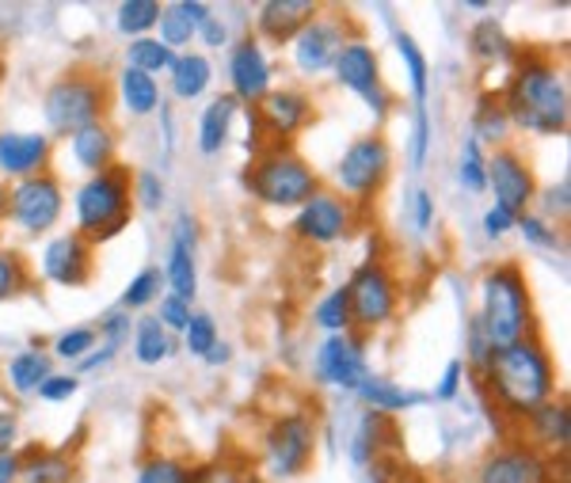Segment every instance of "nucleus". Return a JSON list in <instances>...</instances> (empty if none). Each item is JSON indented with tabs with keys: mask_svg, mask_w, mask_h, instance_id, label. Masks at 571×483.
<instances>
[{
	"mask_svg": "<svg viewBox=\"0 0 571 483\" xmlns=\"http://www.w3.org/2000/svg\"><path fill=\"white\" fill-rule=\"evenodd\" d=\"M480 393L495 404V415L523 422L529 411L557 399V362L541 339H523L487 358L480 373Z\"/></svg>",
	"mask_w": 571,
	"mask_h": 483,
	"instance_id": "obj_1",
	"label": "nucleus"
},
{
	"mask_svg": "<svg viewBox=\"0 0 571 483\" xmlns=\"http://www.w3.org/2000/svg\"><path fill=\"white\" fill-rule=\"evenodd\" d=\"M499 99L515 130L537 133V138H557V133L568 130V73L552 57H515V73H510Z\"/></svg>",
	"mask_w": 571,
	"mask_h": 483,
	"instance_id": "obj_2",
	"label": "nucleus"
},
{
	"mask_svg": "<svg viewBox=\"0 0 571 483\" xmlns=\"http://www.w3.org/2000/svg\"><path fill=\"white\" fill-rule=\"evenodd\" d=\"M476 328L484 331L492 351H503V347H515L537 336L534 297H529L526 271L518 263H495L480 274Z\"/></svg>",
	"mask_w": 571,
	"mask_h": 483,
	"instance_id": "obj_3",
	"label": "nucleus"
},
{
	"mask_svg": "<svg viewBox=\"0 0 571 483\" xmlns=\"http://www.w3.org/2000/svg\"><path fill=\"white\" fill-rule=\"evenodd\" d=\"M130 183H134V172L122 164H111L107 172L80 183L73 190V221H77L73 232H80L88 244H107L122 229H130V221H134Z\"/></svg>",
	"mask_w": 571,
	"mask_h": 483,
	"instance_id": "obj_4",
	"label": "nucleus"
},
{
	"mask_svg": "<svg viewBox=\"0 0 571 483\" xmlns=\"http://www.w3.org/2000/svg\"><path fill=\"white\" fill-rule=\"evenodd\" d=\"M244 187L255 202L271 206V210H297L320 190V176L289 145H271L248 164Z\"/></svg>",
	"mask_w": 571,
	"mask_h": 483,
	"instance_id": "obj_5",
	"label": "nucleus"
},
{
	"mask_svg": "<svg viewBox=\"0 0 571 483\" xmlns=\"http://www.w3.org/2000/svg\"><path fill=\"white\" fill-rule=\"evenodd\" d=\"M107 111H111V91H107V80L96 77V73H65L43 96L46 130L62 133V138L96 127V122H107Z\"/></svg>",
	"mask_w": 571,
	"mask_h": 483,
	"instance_id": "obj_6",
	"label": "nucleus"
},
{
	"mask_svg": "<svg viewBox=\"0 0 571 483\" xmlns=\"http://www.w3.org/2000/svg\"><path fill=\"white\" fill-rule=\"evenodd\" d=\"M317 453V419L305 411L278 415L263 435V464L271 480H294L312 464Z\"/></svg>",
	"mask_w": 571,
	"mask_h": 483,
	"instance_id": "obj_7",
	"label": "nucleus"
},
{
	"mask_svg": "<svg viewBox=\"0 0 571 483\" xmlns=\"http://www.w3.org/2000/svg\"><path fill=\"white\" fill-rule=\"evenodd\" d=\"M65 213V187L57 176H28L8 187L4 218L23 232V237H46Z\"/></svg>",
	"mask_w": 571,
	"mask_h": 483,
	"instance_id": "obj_8",
	"label": "nucleus"
},
{
	"mask_svg": "<svg viewBox=\"0 0 571 483\" xmlns=\"http://www.w3.org/2000/svg\"><path fill=\"white\" fill-rule=\"evenodd\" d=\"M347 301H351V328L359 336L385 328L396 316V305H400V294H396V282L388 274V266L381 260L354 266L351 282H347Z\"/></svg>",
	"mask_w": 571,
	"mask_h": 483,
	"instance_id": "obj_9",
	"label": "nucleus"
},
{
	"mask_svg": "<svg viewBox=\"0 0 571 483\" xmlns=\"http://www.w3.org/2000/svg\"><path fill=\"white\" fill-rule=\"evenodd\" d=\"M388 172H393V149L381 133H366V138L351 141L343 156L336 161V195L351 198H374L385 187Z\"/></svg>",
	"mask_w": 571,
	"mask_h": 483,
	"instance_id": "obj_10",
	"label": "nucleus"
},
{
	"mask_svg": "<svg viewBox=\"0 0 571 483\" xmlns=\"http://www.w3.org/2000/svg\"><path fill=\"white\" fill-rule=\"evenodd\" d=\"M370 373L366 362V336L359 331H343V336H325V343L312 354V377L325 388H339V393H354L362 377Z\"/></svg>",
	"mask_w": 571,
	"mask_h": 483,
	"instance_id": "obj_11",
	"label": "nucleus"
},
{
	"mask_svg": "<svg viewBox=\"0 0 571 483\" xmlns=\"http://www.w3.org/2000/svg\"><path fill=\"white\" fill-rule=\"evenodd\" d=\"M343 43H347L343 15H328L325 8H320V12L297 31L294 43H289L294 46V69L301 73V77H325V73H332Z\"/></svg>",
	"mask_w": 571,
	"mask_h": 483,
	"instance_id": "obj_12",
	"label": "nucleus"
},
{
	"mask_svg": "<svg viewBox=\"0 0 571 483\" xmlns=\"http://www.w3.org/2000/svg\"><path fill=\"white\" fill-rule=\"evenodd\" d=\"M351 224H354V206L343 195H336V190L320 187L309 202L297 206L294 232L312 248H332L339 240L351 237Z\"/></svg>",
	"mask_w": 571,
	"mask_h": 483,
	"instance_id": "obj_13",
	"label": "nucleus"
},
{
	"mask_svg": "<svg viewBox=\"0 0 571 483\" xmlns=\"http://www.w3.org/2000/svg\"><path fill=\"white\" fill-rule=\"evenodd\" d=\"M487 190L495 195V206L510 210L515 218L534 206L537 176L518 149L503 145V149H492V153H487Z\"/></svg>",
	"mask_w": 571,
	"mask_h": 483,
	"instance_id": "obj_14",
	"label": "nucleus"
},
{
	"mask_svg": "<svg viewBox=\"0 0 571 483\" xmlns=\"http://www.w3.org/2000/svg\"><path fill=\"white\" fill-rule=\"evenodd\" d=\"M260 133H267L275 145H286L294 133H301L312 122V99L297 88H271L260 103L252 107Z\"/></svg>",
	"mask_w": 571,
	"mask_h": 483,
	"instance_id": "obj_15",
	"label": "nucleus"
},
{
	"mask_svg": "<svg viewBox=\"0 0 571 483\" xmlns=\"http://www.w3.org/2000/svg\"><path fill=\"white\" fill-rule=\"evenodd\" d=\"M39 271H43L50 286H88V278H92V244L80 232H65V237L46 240L43 255H39Z\"/></svg>",
	"mask_w": 571,
	"mask_h": 483,
	"instance_id": "obj_16",
	"label": "nucleus"
},
{
	"mask_svg": "<svg viewBox=\"0 0 571 483\" xmlns=\"http://www.w3.org/2000/svg\"><path fill=\"white\" fill-rule=\"evenodd\" d=\"M229 85H233L229 96L248 107H255L271 91V57L255 35L237 39L229 50Z\"/></svg>",
	"mask_w": 571,
	"mask_h": 483,
	"instance_id": "obj_17",
	"label": "nucleus"
},
{
	"mask_svg": "<svg viewBox=\"0 0 571 483\" xmlns=\"http://www.w3.org/2000/svg\"><path fill=\"white\" fill-rule=\"evenodd\" d=\"M476 483H552V464L529 446H503L480 461Z\"/></svg>",
	"mask_w": 571,
	"mask_h": 483,
	"instance_id": "obj_18",
	"label": "nucleus"
},
{
	"mask_svg": "<svg viewBox=\"0 0 571 483\" xmlns=\"http://www.w3.org/2000/svg\"><path fill=\"white\" fill-rule=\"evenodd\" d=\"M54 141L50 133H28V130H4L0 133V176L8 179H28L43 176Z\"/></svg>",
	"mask_w": 571,
	"mask_h": 483,
	"instance_id": "obj_19",
	"label": "nucleus"
},
{
	"mask_svg": "<svg viewBox=\"0 0 571 483\" xmlns=\"http://www.w3.org/2000/svg\"><path fill=\"white\" fill-rule=\"evenodd\" d=\"M526 446L541 457H568V446H571V411H568V399H549L541 404L537 411L526 415Z\"/></svg>",
	"mask_w": 571,
	"mask_h": 483,
	"instance_id": "obj_20",
	"label": "nucleus"
},
{
	"mask_svg": "<svg viewBox=\"0 0 571 483\" xmlns=\"http://www.w3.org/2000/svg\"><path fill=\"white\" fill-rule=\"evenodd\" d=\"M332 73H336L339 88H347L359 99H370L381 88V62H377L374 43H366V39H347L332 65Z\"/></svg>",
	"mask_w": 571,
	"mask_h": 483,
	"instance_id": "obj_21",
	"label": "nucleus"
},
{
	"mask_svg": "<svg viewBox=\"0 0 571 483\" xmlns=\"http://www.w3.org/2000/svg\"><path fill=\"white\" fill-rule=\"evenodd\" d=\"M320 12V4L312 0H267L255 8V39L260 43L286 46L294 43V35Z\"/></svg>",
	"mask_w": 571,
	"mask_h": 483,
	"instance_id": "obj_22",
	"label": "nucleus"
},
{
	"mask_svg": "<svg viewBox=\"0 0 571 483\" xmlns=\"http://www.w3.org/2000/svg\"><path fill=\"white\" fill-rule=\"evenodd\" d=\"M354 396L366 404V411H377V415H404V411H411V407L430 404L427 393H419V388H404L388 377H377V373H366L362 385L354 388Z\"/></svg>",
	"mask_w": 571,
	"mask_h": 483,
	"instance_id": "obj_23",
	"label": "nucleus"
},
{
	"mask_svg": "<svg viewBox=\"0 0 571 483\" xmlns=\"http://www.w3.org/2000/svg\"><path fill=\"white\" fill-rule=\"evenodd\" d=\"M20 483H77L73 449L28 446L20 453Z\"/></svg>",
	"mask_w": 571,
	"mask_h": 483,
	"instance_id": "obj_24",
	"label": "nucleus"
},
{
	"mask_svg": "<svg viewBox=\"0 0 571 483\" xmlns=\"http://www.w3.org/2000/svg\"><path fill=\"white\" fill-rule=\"evenodd\" d=\"M213 8L206 0H172V4H161V43L168 50H184L195 43V31L202 28V20Z\"/></svg>",
	"mask_w": 571,
	"mask_h": 483,
	"instance_id": "obj_25",
	"label": "nucleus"
},
{
	"mask_svg": "<svg viewBox=\"0 0 571 483\" xmlns=\"http://www.w3.org/2000/svg\"><path fill=\"white\" fill-rule=\"evenodd\" d=\"M69 153L73 161L85 172H92V176L107 172L114 164V153H119V138H114L111 122H96V127L69 133Z\"/></svg>",
	"mask_w": 571,
	"mask_h": 483,
	"instance_id": "obj_26",
	"label": "nucleus"
},
{
	"mask_svg": "<svg viewBox=\"0 0 571 483\" xmlns=\"http://www.w3.org/2000/svg\"><path fill=\"white\" fill-rule=\"evenodd\" d=\"M240 114V103L233 96H213L206 103V111L198 114V153L202 156H218L221 149L233 138V122Z\"/></svg>",
	"mask_w": 571,
	"mask_h": 483,
	"instance_id": "obj_27",
	"label": "nucleus"
},
{
	"mask_svg": "<svg viewBox=\"0 0 571 483\" xmlns=\"http://www.w3.org/2000/svg\"><path fill=\"white\" fill-rule=\"evenodd\" d=\"M114 91H119V103L130 119H149V114L161 111V80L149 77V73H138L130 65H122L119 80H114Z\"/></svg>",
	"mask_w": 571,
	"mask_h": 483,
	"instance_id": "obj_28",
	"label": "nucleus"
},
{
	"mask_svg": "<svg viewBox=\"0 0 571 483\" xmlns=\"http://www.w3.org/2000/svg\"><path fill=\"white\" fill-rule=\"evenodd\" d=\"M213 85V65L206 54H176V62H172L168 69V88L176 99H184V103H190V99H202L206 91H210Z\"/></svg>",
	"mask_w": 571,
	"mask_h": 483,
	"instance_id": "obj_29",
	"label": "nucleus"
},
{
	"mask_svg": "<svg viewBox=\"0 0 571 483\" xmlns=\"http://www.w3.org/2000/svg\"><path fill=\"white\" fill-rule=\"evenodd\" d=\"M50 373H54V358L43 351V343L8 358V385L15 396H35Z\"/></svg>",
	"mask_w": 571,
	"mask_h": 483,
	"instance_id": "obj_30",
	"label": "nucleus"
},
{
	"mask_svg": "<svg viewBox=\"0 0 571 483\" xmlns=\"http://www.w3.org/2000/svg\"><path fill=\"white\" fill-rule=\"evenodd\" d=\"M393 46L396 57L404 62V73H408V91H411V107H427L430 99V62L424 54V46L408 35V31L396 28L393 31Z\"/></svg>",
	"mask_w": 571,
	"mask_h": 483,
	"instance_id": "obj_31",
	"label": "nucleus"
},
{
	"mask_svg": "<svg viewBox=\"0 0 571 483\" xmlns=\"http://www.w3.org/2000/svg\"><path fill=\"white\" fill-rule=\"evenodd\" d=\"M510 114H507V107H503V99L499 96H492V91H484V96L476 99V107H473V138L480 141V145H492V149H503L507 145V138H510Z\"/></svg>",
	"mask_w": 571,
	"mask_h": 483,
	"instance_id": "obj_32",
	"label": "nucleus"
},
{
	"mask_svg": "<svg viewBox=\"0 0 571 483\" xmlns=\"http://www.w3.org/2000/svg\"><path fill=\"white\" fill-rule=\"evenodd\" d=\"M469 50H473V57L484 65L515 62V43H510V35L503 31V23L495 20V15H484V20L473 23V31H469Z\"/></svg>",
	"mask_w": 571,
	"mask_h": 483,
	"instance_id": "obj_33",
	"label": "nucleus"
},
{
	"mask_svg": "<svg viewBox=\"0 0 571 483\" xmlns=\"http://www.w3.org/2000/svg\"><path fill=\"white\" fill-rule=\"evenodd\" d=\"M393 435V422H388V415H377V411H366L359 419V430H354L351 438V461L359 464V469H370L374 461H381V449H385V438Z\"/></svg>",
	"mask_w": 571,
	"mask_h": 483,
	"instance_id": "obj_34",
	"label": "nucleus"
},
{
	"mask_svg": "<svg viewBox=\"0 0 571 483\" xmlns=\"http://www.w3.org/2000/svg\"><path fill=\"white\" fill-rule=\"evenodd\" d=\"M176 354V336L156 323V316H142L134 320V358L142 365H164L168 358Z\"/></svg>",
	"mask_w": 571,
	"mask_h": 483,
	"instance_id": "obj_35",
	"label": "nucleus"
},
{
	"mask_svg": "<svg viewBox=\"0 0 571 483\" xmlns=\"http://www.w3.org/2000/svg\"><path fill=\"white\" fill-rule=\"evenodd\" d=\"M164 271L161 266H142V271L134 274V278L122 286V297H119V305L114 308H122V312H145L149 305H156L164 297Z\"/></svg>",
	"mask_w": 571,
	"mask_h": 483,
	"instance_id": "obj_36",
	"label": "nucleus"
},
{
	"mask_svg": "<svg viewBox=\"0 0 571 483\" xmlns=\"http://www.w3.org/2000/svg\"><path fill=\"white\" fill-rule=\"evenodd\" d=\"M161 271H164V286H168V294L184 297V301H195V294H198V263H195V252L168 244V260H164Z\"/></svg>",
	"mask_w": 571,
	"mask_h": 483,
	"instance_id": "obj_37",
	"label": "nucleus"
},
{
	"mask_svg": "<svg viewBox=\"0 0 571 483\" xmlns=\"http://www.w3.org/2000/svg\"><path fill=\"white\" fill-rule=\"evenodd\" d=\"M176 62V50H168L156 35H145V39H130L127 43V65L138 73H149V77H161V73L172 69Z\"/></svg>",
	"mask_w": 571,
	"mask_h": 483,
	"instance_id": "obj_38",
	"label": "nucleus"
},
{
	"mask_svg": "<svg viewBox=\"0 0 571 483\" xmlns=\"http://www.w3.org/2000/svg\"><path fill=\"white\" fill-rule=\"evenodd\" d=\"M156 23H161V4H156V0H122V4L114 8V28L127 39L153 35Z\"/></svg>",
	"mask_w": 571,
	"mask_h": 483,
	"instance_id": "obj_39",
	"label": "nucleus"
},
{
	"mask_svg": "<svg viewBox=\"0 0 571 483\" xmlns=\"http://www.w3.org/2000/svg\"><path fill=\"white\" fill-rule=\"evenodd\" d=\"M458 183H461V190H469V195H484L487 190V153H484V145H480L473 133L461 138Z\"/></svg>",
	"mask_w": 571,
	"mask_h": 483,
	"instance_id": "obj_40",
	"label": "nucleus"
},
{
	"mask_svg": "<svg viewBox=\"0 0 571 483\" xmlns=\"http://www.w3.org/2000/svg\"><path fill=\"white\" fill-rule=\"evenodd\" d=\"M312 323H317L325 336H343L351 328V301H347V286H336L312 305Z\"/></svg>",
	"mask_w": 571,
	"mask_h": 483,
	"instance_id": "obj_41",
	"label": "nucleus"
},
{
	"mask_svg": "<svg viewBox=\"0 0 571 483\" xmlns=\"http://www.w3.org/2000/svg\"><path fill=\"white\" fill-rule=\"evenodd\" d=\"M134 483H198V469H190V464L179 461V457L156 453L138 469Z\"/></svg>",
	"mask_w": 571,
	"mask_h": 483,
	"instance_id": "obj_42",
	"label": "nucleus"
},
{
	"mask_svg": "<svg viewBox=\"0 0 571 483\" xmlns=\"http://www.w3.org/2000/svg\"><path fill=\"white\" fill-rule=\"evenodd\" d=\"M515 232L526 240L529 248H541V252H557V248H564V229H557V224H549L545 218H537L534 210L518 213V218H515Z\"/></svg>",
	"mask_w": 571,
	"mask_h": 483,
	"instance_id": "obj_43",
	"label": "nucleus"
},
{
	"mask_svg": "<svg viewBox=\"0 0 571 483\" xmlns=\"http://www.w3.org/2000/svg\"><path fill=\"white\" fill-rule=\"evenodd\" d=\"M534 202H537V218H545L549 224H564L568 221V213H571V179L568 176H560L557 183H549L545 190H537L534 195Z\"/></svg>",
	"mask_w": 571,
	"mask_h": 483,
	"instance_id": "obj_44",
	"label": "nucleus"
},
{
	"mask_svg": "<svg viewBox=\"0 0 571 483\" xmlns=\"http://www.w3.org/2000/svg\"><path fill=\"white\" fill-rule=\"evenodd\" d=\"M99 343L96 328H88V323H80V328H65L62 336H54V362H73L77 365L80 358L92 354V347Z\"/></svg>",
	"mask_w": 571,
	"mask_h": 483,
	"instance_id": "obj_45",
	"label": "nucleus"
},
{
	"mask_svg": "<svg viewBox=\"0 0 571 483\" xmlns=\"http://www.w3.org/2000/svg\"><path fill=\"white\" fill-rule=\"evenodd\" d=\"M430 145H435V127H430V111L427 107H411V133H408V164L411 168H424Z\"/></svg>",
	"mask_w": 571,
	"mask_h": 483,
	"instance_id": "obj_46",
	"label": "nucleus"
},
{
	"mask_svg": "<svg viewBox=\"0 0 571 483\" xmlns=\"http://www.w3.org/2000/svg\"><path fill=\"white\" fill-rule=\"evenodd\" d=\"M28 286H31L28 263H23L12 248H0V305L12 301V297H20Z\"/></svg>",
	"mask_w": 571,
	"mask_h": 483,
	"instance_id": "obj_47",
	"label": "nucleus"
},
{
	"mask_svg": "<svg viewBox=\"0 0 571 483\" xmlns=\"http://www.w3.org/2000/svg\"><path fill=\"white\" fill-rule=\"evenodd\" d=\"M130 198H134V206H142V210L156 213L164 202H168V187H164V179L156 176V172H134V183H130Z\"/></svg>",
	"mask_w": 571,
	"mask_h": 483,
	"instance_id": "obj_48",
	"label": "nucleus"
},
{
	"mask_svg": "<svg viewBox=\"0 0 571 483\" xmlns=\"http://www.w3.org/2000/svg\"><path fill=\"white\" fill-rule=\"evenodd\" d=\"M213 343H218V320H213L210 312H195L184 331V351L195 358H206Z\"/></svg>",
	"mask_w": 571,
	"mask_h": 483,
	"instance_id": "obj_49",
	"label": "nucleus"
},
{
	"mask_svg": "<svg viewBox=\"0 0 571 483\" xmlns=\"http://www.w3.org/2000/svg\"><path fill=\"white\" fill-rule=\"evenodd\" d=\"M156 323H161L168 336H184L187 331V323H190V316H195V308H190V301H184V297H176V294H164L161 301H156Z\"/></svg>",
	"mask_w": 571,
	"mask_h": 483,
	"instance_id": "obj_50",
	"label": "nucleus"
},
{
	"mask_svg": "<svg viewBox=\"0 0 571 483\" xmlns=\"http://www.w3.org/2000/svg\"><path fill=\"white\" fill-rule=\"evenodd\" d=\"M96 336H99V343H107V347H127L130 343V336H134V316L130 312H122V308H111V312H103L99 316V323H96Z\"/></svg>",
	"mask_w": 571,
	"mask_h": 483,
	"instance_id": "obj_51",
	"label": "nucleus"
},
{
	"mask_svg": "<svg viewBox=\"0 0 571 483\" xmlns=\"http://www.w3.org/2000/svg\"><path fill=\"white\" fill-rule=\"evenodd\" d=\"M465 377H469L465 362H461V358H450V362H446V370H442V377L435 381V388H430L427 396L435 399V404H453V399H461Z\"/></svg>",
	"mask_w": 571,
	"mask_h": 483,
	"instance_id": "obj_52",
	"label": "nucleus"
},
{
	"mask_svg": "<svg viewBox=\"0 0 571 483\" xmlns=\"http://www.w3.org/2000/svg\"><path fill=\"white\" fill-rule=\"evenodd\" d=\"M77 393H80V377H77V373H50L35 396L46 399V404H69V399Z\"/></svg>",
	"mask_w": 571,
	"mask_h": 483,
	"instance_id": "obj_53",
	"label": "nucleus"
},
{
	"mask_svg": "<svg viewBox=\"0 0 571 483\" xmlns=\"http://www.w3.org/2000/svg\"><path fill=\"white\" fill-rule=\"evenodd\" d=\"M408 213H411V229H416L419 237H427V232L435 229V195H430L427 187H416L411 190Z\"/></svg>",
	"mask_w": 571,
	"mask_h": 483,
	"instance_id": "obj_54",
	"label": "nucleus"
},
{
	"mask_svg": "<svg viewBox=\"0 0 571 483\" xmlns=\"http://www.w3.org/2000/svg\"><path fill=\"white\" fill-rule=\"evenodd\" d=\"M480 229H484L487 240H503L515 232V213L503 210V206H487L484 218H480Z\"/></svg>",
	"mask_w": 571,
	"mask_h": 483,
	"instance_id": "obj_55",
	"label": "nucleus"
},
{
	"mask_svg": "<svg viewBox=\"0 0 571 483\" xmlns=\"http://www.w3.org/2000/svg\"><path fill=\"white\" fill-rule=\"evenodd\" d=\"M195 39H202V46H210V50L229 46V20L226 15H218V12H210L202 20V28L195 31Z\"/></svg>",
	"mask_w": 571,
	"mask_h": 483,
	"instance_id": "obj_56",
	"label": "nucleus"
},
{
	"mask_svg": "<svg viewBox=\"0 0 571 483\" xmlns=\"http://www.w3.org/2000/svg\"><path fill=\"white\" fill-rule=\"evenodd\" d=\"M119 354H122L119 347L96 343V347H92V354H88V358H80V362L73 365V373H77V377H85V373H99V370H107V365H111Z\"/></svg>",
	"mask_w": 571,
	"mask_h": 483,
	"instance_id": "obj_57",
	"label": "nucleus"
},
{
	"mask_svg": "<svg viewBox=\"0 0 571 483\" xmlns=\"http://www.w3.org/2000/svg\"><path fill=\"white\" fill-rule=\"evenodd\" d=\"M168 244H176V248H187V252H195L198 248V221H195V213H179L176 221H172V237H168Z\"/></svg>",
	"mask_w": 571,
	"mask_h": 483,
	"instance_id": "obj_58",
	"label": "nucleus"
},
{
	"mask_svg": "<svg viewBox=\"0 0 571 483\" xmlns=\"http://www.w3.org/2000/svg\"><path fill=\"white\" fill-rule=\"evenodd\" d=\"M15 441H20V411L0 407V453H12Z\"/></svg>",
	"mask_w": 571,
	"mask_h": 483,
	"instance_id": "obj_59",
	"label": "nucleus"
},
{
	"mask_svg": "<svg viewBox=\"0 0 571 483\" xmlns=\"http://www.w3.org/2000/svg\"><path fill=\"white\" fill-rule=\"evenodd\" d=\"M198 483H240V476L226 464H210V469H198Z\"/></svg>",
	"mask_w": 571,
	"mask_h": 483,
	"instance_id": "obj_60",
	"label": "nucleus"
},
{
	"mask_svg": "<svg viewBox=\"0 0 571 483\" xmlns=\"http://www.w3.org/2000/svg\"><path fill=\"white\" fill-rule=\"evenodd\" d=\"M0 483H20V449L0 453Z\"/></svg>",
	"mask_w": 571,
	"mask_h": 483,
	"instance_id": "obj_61",
	"label": "nucleus"
},
{
	"mask_svg": "<svg viewBox=\"0 0 571 483\" xmlns=\"http://www.w3.org/2000/svg\"><path fill=\"white\" fill-rule=\"evenodd\" d=\"M202 362H206V365H213V370H221V365H229V362H233V347H229V343H221V339H218V343L210 347V354H206Z\"/></svg>",
	"mask_w": 571,
	"mask_h": 483,
	"instance_id": "obj_62",
	"label": "nucleus"
},
{
	"mask_svg": "<svg viewBox=\"0 0 571 483\" xmlns=\"http://www.w3.org/2000/svg\"><path fill=\"white\" fill-rule=\"evenodd\" d=\"M465 8H469V12H487L492 4H487V0H465Z\"/></svg>",
	"mask_w": 571,
	"mask_h": 483,
	"instance_id": "obj_63",
	"label": "nucleus"
},
{
	"mask_svg": "<svg viewBox=\"0 0 571 483\" xmlns=\"http://www.w3.org/2000/svg\"><path fill=\"white\" fill-rule=\"evenodd\" d=\"M4 210H8V187L4 179H0V221H4Z\"/></svg>",
	"mask_w": 571,
	"mask_h": 483,
	"instance_id": "obj_64",
	"label": "nucleus"
}]
</instances>
